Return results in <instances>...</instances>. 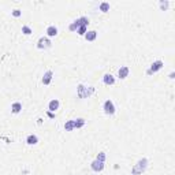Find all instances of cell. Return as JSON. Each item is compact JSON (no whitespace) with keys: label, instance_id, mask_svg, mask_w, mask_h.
Here are the masks:
<instances>
[{"label":"cell","instance_id":"1","mask_svg":"<svg viewBox=\"0 0 175 175\" xmlns=\"http://www.w3.org/2000/svg\"><path fill=\"white\" fill-rule=\"evenodd\" d=\"M148 167V159H141V160L137 161V164L131 168V174L133 175H139L142 174Z\"/></svg>","mask_w":175,"mask_h":175},{"label":"cell","instance_id":"2","mask_svg":"<svg viewBox=\"0 0 175 175\" xmlns=\"http://www.w3.org/2000/svg\"><path fill=\"white\" fill-rule=\"evenodd\" d=\"M89 23V19L86 18V17H81V18H78V19H75L74 22H73L71 25L68 26V29L71 30V32H75L77 29L79 28V26H82V25H88Z\"/></svg>","mask_w":175,"mask_h":175},{"label":"cell","instance_id":"3","mask_svg":"<svg viewBox=\"0 0 175 175\" xmlns=\"http://www.w3.org/2000/svg\"><path fill=\"white\" fill-rule=\"evenodd\" d=\"M103 108H104V112H105L107 115H114L115 114V105H114V103H112V100L104 101Z\"/></svg>","mask_w":175,"mask_h":175},{"label":"cell","instance_id":"4","mask_svg":"<svg viewBox=\"0 0 175 175\" xmlns=\"http://www.w3.org/2000/svg\"><path fill=\"white\" fill-rule=\"evenodd\" d=\"M164 66V63L161 60H156V62H153L152 65H150V68L148 70V74H152V73H156V71H159L161 67Z\"/></svg>","mask_w":175,"mask_h":175},{"label":"cell","instance_id":"5","mask_svg":"<svg viewBox=\"0 0 175 175\" xmlns=\"http://www.w3.org/2000/svg\"><path fill=\"white\" fill-rule=\"evenodd\" d=\"M51 46V41L49 38H46V37H41L38 40V43H37V48L40 49H43V48H49Z\"/></svg>","mask_w":175,"mask_h":175},{"label":"cell","instance_id":"6","mask_svg":"<svg viewBox=\"0 0 175 175\" xmlns=\"http://www.w3.org/2000/svg\"><path fill=\"white\" fill-rule=\"evenodd\" d=\"M90 167H92V170L93 171H96V172H99V171H103V168H104V161H100V160H94L92 163V166H90Z\"/></svg>","mask_w":175,"mask_h":175},{"label":"cell","instance_id":"7","mask_svg":"<svg viewBox=\"0 0 175 175\" xmlns=\"http://www.w3.org/2000/svg\"><path fill=\"white\" fill-rule=\"evenodd\" d=\"M59 105H60L59 100H57V99H54V100H51L49 104H48V110H49L51 112H55L56 110H59Z\"/></svg>","mask_w":175,"mask_h":175},{"label":"cell","instance_id":"8","mask_svg":"<svg viewBox=\"0 0 175 175\" xmlns=\"http://www.w3.org/2000/svg\"><path fill=\"white\" fill-rule=\"evenodd\" d=\"M52 75H54V73L51 71V70H48V71L44 74V77H43V84L44 85H49V82L52 81Z\"/></svg>","mask_w":175,"mask_h":175},{"label":"cell","instance_id":"9","mask_svg":"<svg viewBox=\"0 0 175 175\" xmlns=\"http://www.w3.org/2000/svg\"><path fill=\"white\" fill-rule=\"evenodd\" d=\"M129 71H130V70H129V67H127V66H123V67H121V68H119V73H118V74H119V78H121V79H125L126 77L129 75Z\"/></svg>","mask_w":175,"mask_h":175},{"label":"cell","instance_id":"10","mask_svg":"<svg viewBox=\"0 0 175 175\" xmlns=\"http://www.w3.org/2000/svg\"><path fill=\"white\" fill-rule=\"evenodd\" d=\"M57 34V28L54 25H51L46 28V36L48 37H55Z\"/></svg>","mask_w":175,"mask_h":175},{"label":"cell","instance_id":"11","mask_svg":"<svg viewBox=\"0 0 175 175\" xmlns=\"http://www.w3.org/2000/svg\"><path fill=\"white\" fill-rule=\"evenodd\" d=\"M103 81L105 85H114L115 84V78H114V75L112 74H105L103 77Z\"/></svg>","mask_w":175,"mask_h":175},{"label":"cell","instance_id":"12","mask_svg":"<svg viewBox=\"0 0 175 175\" xmlns=\"http://www.w3.org/2000/svg\"><path fill=\"white\" fill-rule=\"evenodd\" d=\"M97 37V32L96 30H89V32L85 33V38L88 40V41H94Z\"/></svg>","mask_w":175,"mask_h":175},{"label":"cell","instance_id":"13","mask_svg":"<svg viewBox=\"0 0 175 175\" xmlns=\"http://www.w3.org/2000/svg\"><path fill=\"white\" fill-rule=\"evenodd\" d=\"M26 142H28L29 145H36V144L38 142V137H37L36 134H30V136H28V138H26Z\"/></svg>","mask_w":175,"mask_h":175},{"label":"cell","instance_id":"14","mask_svg":"<svg viewBox=\"0 0 175 175\" xmlns=\"http://www.w3.org/2000/svg\"><path fill=\"white\" fill-rule=\"evenodd\" d=\"M74 129H75L74 119H73V121H67L65 123V130H66V131H71V130H74Z\"/></svg>","mask_w":175,"mask_h":175},{"label":"cell","instance_id":"15","mask_svg":"<svg viewBox=\"0 0 175 175\" xmlns=\"http://www.w3.org/2000/svg\"><path fill=\"white\" fill-rule=\"evenodd\" d=\"M11 110H12L14 114H18V112H21V110H22V104L21 103H14L12 105H11Z\"/></svg>","mask_w":175,"mask_h":175},{"label":"cell","instance_id":"16","mask_svg":"<svg viewBox=\"0 0 175 175\" xmlns=\"http://www.w3.org/2000/svg\"><path fill=\"white\" fill-rule=\"evenodd\" d=\"M86 32H88V25H82L77 29V33H78L79 36H85Z\"/></svg>","mask_w":175,"mask_h":175},{"label":"cell","instance_id":"17","mask_svg":"<svg viewBox=\"0 0 175 175\" xmlns=\"http://www.w3.org/2000/svg\"><path fill=\"white\" fill-rule=\"evenodd\" d=\"M75 122V129H81L84 125H85V121H84L82 118H79V119H74Z\"/></svg>","mask_w":175,"mask_h":175},{"label":"cell","instance_id":"18","mask_svg":"<svg viewBox=\"0 0 175 175\" xmlns=\"http://www.w3.org/2000/svg\"><path fill=\"white\" fill-rule=\"evenodd\" d=\"M100 11H103V12H107V11H110V3H107V1H103V3H100Z\"/></svg>","mask_w":175,"mask_h":175},{"label":"cell","instance_id":"19","mask_svg":"<svg viewBox=\"0 0 175 175\" xmlns=\"http://www.w3.org/2000/svg\"><path fill=\"white\" fill-rule=\"evenodd\" d=\"M22 33L26 34V36H29V34H32V29L29 28L28 25H23V26H22Z\"/></svg>","mask_w":175,"mask_h":175},{"label":"cell","instance_id":"20","mask_svg":"<svg viewBox=\"0 0 175 175\" xmlns=\"http://www.w3.org/2000/svg\"><path fill=\"white\" fill-rule=\"evenodd\" d=\"M97 160H100V161L105 160V153H104V152H100V155L97 156Z\"/></svg>","mask_w":175,"mask_h":175},{"label":"cell","instance_id":"21","mask_svg":"<svg viewBox=\"0 0 175 175\" xmlns=\"http://www.w3.org/2000/svg\"><path fill=\"white\" fill-rule=\"evenodd\" d=\"M168 6H170V3H168V1H164V3H163V1H160V7L161 8H164V10H166Z\"/></svg>","mask_w":175,"mask_h":175},{"label":"cell","instance_id":"22","mask_svg":"<svg viewBox=\"0 0 175 175\" xmlns=\"http://www.w3.org/2000/svg\"><path fill=\"white\" fill-rule=\"evenodd\" d=\"M12 15H14V17H19V15H21V10H14L12 11Z\"/></svg>","mask_w":175,"mask_h":175},{"label":"cell","instance_id":"23","mask_svg":"<svg viewBox=\"0 0 175 175\" xmlns=\"http://www.w3.org/2000/svg\"><path fill=\"white\" fill-rule=\"evenodd\" d=\"M48 116H49V118H54V114H52L51 111H48Z\"/></svg>","mask_w":175,"mask_h":175}]
</instances>
